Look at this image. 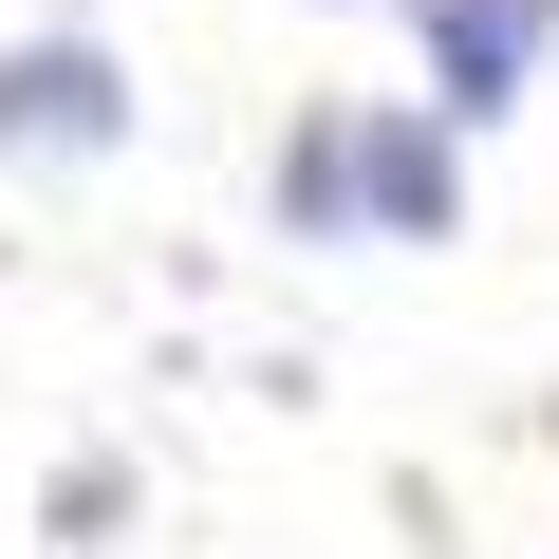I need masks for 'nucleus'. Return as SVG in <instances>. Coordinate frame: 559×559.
I'll list each match as a JSON object with an SVG mask.
<instances>
[{"label":"nucleus","mask_w":559,"mask_h":559,"mask_svg":"<svg viewBox=\"0 0 559 559\" xmlns=\"http://www.w3.org/2000/svg\"><path fill=\"white\" fill-rule=\"evenodd\" d=\"M94 150H131V57L94 20L0 38V168H94Z\"/></svg>","instance_id":"obj_1"},{"label":"nucleus","mask_w":559,"mask_h":559,"mask_svg":"<svg viewBox=\"0 0 559 559\" xmlns=\"http://www.w3.org/2000/svg\"><path fill=\"white\" fill-rule=\"evenodd\" d=\"M355 187H373V242H466V112H355Z\"/></svg>","instance_id":"obj_2"},{"label":"nucleus","mask_w":559,"mask_h":559,"mask_svg":"<svg viewBox=\"0 0 559 559\" xmlns=\"http://www.w3.org/2000/svg\"><path fill=\"white\" fill-rule=\"evenodd\" d=\"M429 20V94L485 131V112H522V75L559 57V0H411Z\"/></svg>","instance_id":"obj_3"},{"label":"nucleus","mask_w":559,"mask_h":559,"mask_svg":"<svg viewBox=\"0 0 559 559\" xmlns=\"http://www.w3.org/2000/svg\"><path fill=\"white\" fill-rule=\"evenodd\" d=\"M261 205H280V242H373V187H355V94H318L299 131H280Z\"/></svg>","instance_id":"obj_4"}]
</instances>
